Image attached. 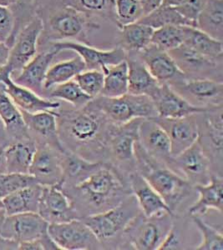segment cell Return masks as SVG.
<instances>
[{
	"label": "cell",
	"mask_w": 223,
	"mask_h": 250,
	"mask_svg": "<svg viewBox=\"0 0 223 250\" xmlns=\"http://www.w3.org/2000/svg\"><path fill=\"white\" fill-rule=\"evenodd\" d=\"M58 134L65 150L90 162H108L112 123L88 104L74 108L61 102L57 110Z\"/></svg>",
	"instance_id": "obj_1"
},
{
	"label": "cell",
	"mask_w": 223,
	"mask_h": 250,
	"mask_svg": "<svg viewBox=\"0 0 223 250\" xmlns=\"http://www.w3.org/2000/svg\"><path fill=\"white\" fill-rule=\"evenodd\" d=\"M60 188L79 219L109 210L132 194L129 181L106 164L83 182Z\"/></svg>",
	"instance_id": "obj_2"
},
{
	"label": "cell",
	"mask_w": 223,
	"mask_h": 250,
	"mask_svg": "<svg viewBox=\"0 0 223 250\" xmlns=\"http://www.w3.org/2000/svg\"><path fill=\"white\" fill-rule=\"evenodd\" d=\"M136 171L157 192L173 214H186L196 201L198 193L194 186L149 155L136 141L134 146Z\"/></svg>",
	"instance_id": "obj_3"
},
{
	"label": "cell",
	"mask_w": 223,
	"mask_h": 250,
	"mask_svg": "<svg viewBox=\"0 0 223 250\" xmlns=\"http://www.w3.org/2000/svg\"><path fill=\"white\" fill-rule=\"evenodd\" d=\"M36 15L43 24L38 51L53 42L78 40L87 43L89 31L100 29L94 20L60 0H38Z\"/></svg>",
	"instance_id": "obj_4"
},
{
	"label": "cell",
	"mask_w": 223,
	"mask_h": 250,
	"mask_svg": "<svg viewBox=\"0 0 223 250\" xmlns=\"http://www.w3.org/2000/svg\"><path fill=\"white\" fill-rule=\"evenodd\" d=\"M140 213L137 201L131 194L109 210L80 219L96 236L103 250H124V232Z\"/></svg>",
	"instance_id": "obj_5"
},
{
	"label": "cell",
	"mask_w": 223,
	"mask_h": 250,
	"mask_svg": "<svg viewBox=\"0 0 223 250\" xmlns=\"http://www.w3.org/2000/svg\"><path fill=\"white\" fill-rule=\"evenodd\" d=\"M87 104L99 111L113 125H123L135 119L157 118L154 103L146 95L126 94L115 98L100 95Z\"/></svg>",
	"instance_id": "obj_6"
},
{
	"label": "cell",
	"mask_w": 223,
	"mask_h": 250,
	"mask_svg": "<svg viewBox=\"0 0 223 250\" xmlns=\"http://www.w3.org/2000/svg\"><path fill=\"white\" fill-rule=\"evenodd\" d=\"M173 221V213L146 217L140 212L124 232V250H159Z\"/></svg>",
	"instance_id": "obj_7"
},
{
	"label": "cell",
	"mask_w": 223,
	"mask_h": 250,
	"mask_svg": "<svg viewBox=\"0 0 223 250\" xmlns=\"http://www.w3.org/2000/svg\"><path fill=\"white\" fill-rule=\"evenodd\" d=\"M145 119H135L123 125H112L108 140V162L120 176L129 181L136 172L134 146L138 140V129Z\"/></svg>",
	"instance_id": "obj_8"
},
{
	"label": "cell",
	"mask_w": 223,
	"mask_h": 250,
	"mask_svg": "<svg viewBox=\"0 0 223 250\" xmlns=\"http://www.w3.org/2000/svg\"><path fill=\"white\" fill-rule=\"evenodd\" d=\"M223 106L198 114V143L206 154L214 176L223 177Z\"/></svg>",
	"instance_id": "obj_9"
},
{
	"label": "cell",
	"mask_w": 223,
	"mask_h": 250,
	"mask_svg": "<svg viewBox=\"0 0 223 250\" xmlns=\"http://www.w3.org/2000/svg\"><path fill=\"white\" fill-rule=\"evenodd\" d=\"M42 29V21L35 15L19 32L14 44L10 48L8 62L5 66L0 68V72L7 73L10 77H13L35 58L38 54V43Z\"/></svg>",
	"instance_id": "obj_10"
},
{
	"label": "cell",
	"mask_w": 223,
	"mask_h": 250,
	"mask_svg": "<svg viewBox=\"0 0 223 250\" xmlns=\"http://www.w3.org/2000/svg\"><path fill=\"white\" fill-rule=\"evenodd\" d=\"M48 234L60 250H102L91 229L80 219L49 224Z\"/></svg>",
	"instance_id": "obj_11"
},
{
	"label": "cell",
	"mask_w": 223,
	"mask_h": 250,
	"mask_svg": "<svg viewBox=\"0 0 223 250\" xmlns=\"http://www.w3.org/2000/svg\"><path fill=\"white\" fill-rule=\"evenodd\" d=\"M49 224L38 213L6 215L0 224V238L18 245L48 237Z\"/></svg>",
	"instance_id": "obj_12"
},
{
	"label": "cell",
	"mask_w": 223,
	"mask_h": 250,
	"mask_svg": "<svg viewBox=\"0 0 223 250\" xmlns=\"http://www.w3.org/2000/svg\"><path fill=\"white\" fill-rule=\"evenodd\" d=\"M166 166L193 186L206 185L214 176L211 164L198 141L182 153L172 157Z\"/></svg>",
	"instance_id": "obj_13"
},
{
	"label": "cell",
	"mask_w": 223,
	"mask_h": 250,
	"mask_svg": "<svg viewBox=\"0 0 223 250\" xmlns=\"http://www.w3.org/2000/svg\"><path fill=\"white\" fill-rule=\"evenodd\" d=\"M168 53L187 80L208 79L223 82V61L204 56L184 44Z\"/></svg>",
	"instance_id": "obj_14"
},
{
	"label": "cell",
	"mask_w": 223,
	"mask_h": 250,
	"mask_svg": "<svg viewBox=\"0 0 223 250\" xmlns=\"http://www.w3.org/2000/svg\"><path fill=\"white\" fill-rule=\"evenodd\" d=\"M170 87L195 107L209 109L223 106V82L221 81L186 79Z\"/></svg>",
	"instance_id": "obj_15"
},
{
	"label": "cell",
	"mask_w": 223,
	"mask_h": 250,
	"mask_svg": "<svg viewBox=\"0 0 223 250\" xmlns=\"http://www.w3.org/2000/svg\"><path fill=\"white\" fill-rule=\"evenodd\" d=\"M47 47L46 49L54 48L60 52L69 50L76 53L85 62L86 69L101 71L105 67L117 64L126 59V52L119 46L108 50H102L77 41H60L50 43Z\"/></svg>",
	"instance_id": "obj_16"
},
{
	"label": "cell",
	"mask_w": 223,
	"mask_h": 250,
	"mask_svg": "<svg viewBox=\"0 0 223 250\" xmlns=\"http://www.w3.org/2000/svg\"><path fill=\"white\" fill-rule=\"evenodd\" d=\"M138 54L149 72L160 84L173 86L186 80L168 52L151 44Z\"/></svg>",
	"instance_id": "obj_17"
},
{
	"label": "cell",
	"mask_w": 223,
	"mask_h": 250,
	"mask_svg": "<svg viewBox=\"0 0 223 250\" xmlns=\"http://www.w3.org/2000/svg\"><path fill=\"white\" fill-rule=\"evenodd\" d=\"M47 145H37V149L29 168V173L38 184L43 186L59 185L62 180L61 154Z\"/></svg>",
	"instance_id": "obj_18"
},
{
	"label": "cell",
	"mask_w": 223,
	"mask_h": 250,
	"mask_svg": "<svg viewBox=\"0 0 223 250\" xmlns=\"http://www.w3.org/2000/svg\"><path fill=\"white\" fill-rule=\"evenodd\" d=\"M38 213L49 225L79 219L68 197L58 185L43 186Z\"/></svg>",
	"instance_id": "obj_19"
},
{
	"label": "cell",
	"mask_w": 223,
	"mask_h": 250,
	"mask_svg": "<svg viewBox=\"0 0 223 250\" xmlns=\"http://www.w3.org/2000/svg\"><path fill=\"white\" fill-rule=\"evenodd\" d=\"M198 114L179 119H155L168 135L172 157L182 153L198 141Z\"/></svg>",
	"instance_id": "obj_20"
},
{
	"label": "cell",
	"mask_w": 223,
	"mask_h": 250,
	"mask_svg": "<svg viewBox=\"0 0 223 250\" xmlns=\"http://www.w3.org/2000/svg\"><path fill=\"white\" fill-rule=\"evenodd\" d=\"M60 53L59 50L54 48L38 51L35 58L28 62L19 74L10 78L15 83L29 88L44 98V83L46 74L51 66L53 60Z\"/></svg>",
	"instance_id": "obj_21"
},
{
	"label": "cell",
	"mask_w": 223,
	"mask_h": 250,
	"mask_svg": "<svg viewBox=\"0 0 223 250\" xmlns=\"http://www.w3.org/2000/svg\"><path fill=\"white\" fill-rule=\"evenodd\" d=\"M21 111L29 136L37 145H47L65 151L58 134L57 111L28 113Z\"/></svg>",
	"instance_id": "obj_22"
},
{
	"label": "cell",
	"mask_w": 223,
	"mask_h": 250,
	"mask_svg": "<svg viewBox=\"0 0 223 250\" xmlns=\"http://www.w3.org/2000/svg\"><path fill=\"white\" fill-rule=\"evenodd\" d=\"M138 142L149 155L164 165H167L172 157L168 135L155 119L141 121L138 129Z\"/></svg>",
	"instance_id": "obj_23"
},
{
	"label": "cell",
	"mask_w": 223,
	"mask_h": 250,
	"mask_svg": "<svg viewBox=\"0 0 223 250\" xmlns=\"http://www.w3.org/2000/svg\"><path fill=\"white\" fill-rule=\"evenodd\" d=\"M0 81L5 85V91L20 110L28 113H38L42 111H56L61 105L58 100H49L38 95L29 88L15 83L10 75L0 72Z\"/></svg>",
	"instance_id": "obj_24"
},
{
	"label": "cell",
	"mask_w": 223,
	"mask_h": 250,
	"mask_svg": "<svg viewBox=\"0 0 223 250\" xmlns=\"http://www.w3.org/2000/svg\"><path fill=\"white\" fill-rule=\"evenodd\" d=\"M151 99L158 118L162 119H179L207 110L192 105L168 84H160Z\"/></svg>",
	"instance_id": "obj_25"
},
{
	"label": "cell",
	"mask_w": 223,
	"mask_h": 250,
	"mask_svg": "<svg viewBox=\"0 0 223 250\" xmlns=\"http://www.w3.org/2000/svg\"><path fill=\"white\" fill-rule=\"evenodd\" d=\"M197 199L186 212L189 216L203 217L209 210L223 214V177L212 176L206 185H195Z\"/></svg>",
	"instance_id": "obj_26"
},
{
	"label": "cell",
	"mask_w": 223,
	"mask_h": 250,
	"mask_svg": "<svg viewBox=\"0 0 223 250\" xmlns=\"http://www.w3.org/2000/svg\"><path fill=\"white\" fill-rule=\"evenodd\" d=\"M128 66V94L152 98L160 83L155 80L136 52L126 53Z\"/></svg>",
	"instance_id": "obj_27"
},
{
	"label": "cell",
	"mask_w": 223,
	"mask_h": 250,
	"mask_svg": "<svg viewBox=\"0 0 223 250\" xmlns=\"http://www.w3.org/2000/svg\"><path fill=\"white\" fill-rule=\"evenodd\" d=\"M129 184L140 212L145 216H153L162 212L172 213L162 198L137 171L130 176Z\"/></svg>",
	"instance_id": "obj_28"
},
{
	"label": "cell",
	"mask_w": 223,
	"mask_h": 250,
	"mask_svg": "<svg viewBox=\"0 0 223 250\" xmlns=\"http://www.w3.org/2000/svg\"><path fill=\"white\" fill-rule=\"evenodd\" d=\"M36 149L37 144L31 137L6 145L5 173H29Z\"/></svg>",
	"instance_id": "obj_29"
},
{
	"label": "cell",
	"mask_w": 223,
	"mask_h": 250,
	"mask_svg": "<svg viewBox=\"0 0 223 250\" xmlns=\"http://www.w3.org/2000/svg\"><path fill=\"white\" fill-rule=\"evenodd\" d=\"M105 164L90 162L69 151L61 154L62 180L59 187H69L85 181Z\"/></svg>",
	"instance_id": "obj_30"
},
{
	"label": "cell",
	"mask_w": 223,
	"mask_h": 250,
	"mask_svg": "<svg viewBox=\"0 0 223 250\" xmlns=\"http://www.w3.org/2000/svg\"><path fill=\"white\" fill-rule=\"evenodd\" d=\"M0 119L2 120L9 143L29 138L21 111L5 91V85L0 81Z\"/></svg>",
	"instance_id": "obj_31"
},
{
	"label": "cell",
	"mask_w": 223,
	"mask_h": 250,
	"mask_svg": "<svg viewBox=\"0 0 223 250\" xmlns=\"http://www.w3.org/2000/svg\"><path fill=\"white\" fill-rule=\"evenodd\" d=\"M192 224L187 214H173L172 227L159 250H195L198 246L194 240L197 232L193 231Z\"/></svg>",
	"instance_id": "obj_32"
},
{
	"label": "cell",
	"mask_w": 223,
	"mask_h": 250,
	"mask_svg": "<svg viewBox=\"0 0 223 250\" xmlns=\"http://www.w3.org/2000/svg\"><path fill=\"white\" fill-rule=\"evenodd\" d=\"M43 185L35 184L12 193L2 199L6 215L38 213Z\"/></svg>",
	"instance_id": "obj_33"
},
{
	"label": "cell",
	"mask_w": 223,
	"mask_h": 250,
	"mask_svg": "<svg viewBox=\"0 0 223 250\" xmlns=\"http://www.w3.org/2000/svg\"><path fill=\"white\" fill-rule=\"evenodd\" d=\"M184 45L212 60L223 61V41L216 40L198 28L183 26Z\"/></svg>",
	"instance_id": "obj_34"
},
{
	"label": "cell",
	"mask_w": 223,
	"mask_h": 250,
	"mask_svg": "<svg viewBox=\"0 0 223 250\" xmlns=\"http://www.w3.org/2000/svg\"><path fill=\"white\" fill-rule=\"evenodd\" d=\"M154 29L143 23H132L120 29L119 47L127 52H140L152 44Z\"/></svg>",
	"instance_id": "obj_35"
},
{
	"label": "cell",
	"mask_w": 223,
	"mask_h": 250,
	"mask_svg": "<svg viewBox=\"0 0 223 250\" xmlns=\"http://www.w3.org/2000/svg\"><path fill=\"white\" fill-rule=\"evenodd\" d=\"M85 70H86V64L79 55L53 64L49 67L46 74L44 83L45 94L53 87L74 80L78 74Z\"/></svg>",
	"instance_id": "obj_36"
},
{
	"label": "cell",
	"mask_w": 223,
	"mask_h": 250,
	"mask_svg": "<svg viewBox=\"0 0 223 250\" xmlns=\"http://www.w3.org/2000/svg\"><path fill=\"white\" fill-rule=\"evenodd\" d=\"M104 84L100 96L115 98L128 94V66L126 60L101 70Z\"/></svg>",
	"instance_id": "obj_37"
},
{
	"label": "cell",
	"mask_w": 223,
	"mask_h": 250,
	"mask_svg": "<svg viewBox=\"0 0 223 250\" xmlns=\"http://www.w3.org/2000/svg\"><path fill=\"white\" fill-rule=\"evenodd\" d=\"M197 28L216 40H223V0H208L197 22Z\"/></svg>",
	"instance_id": "obj_38"
},
{
	"label": "cell",
	"mask_w": 223,
	"mask_h": 250,
	"mask_svg": "<svg viewBox=\"0 0 223 250\" xmlns=\"http://www.w3.org/2000/svg\"><path fill=\"white\" fill-rule=\"evenodd\" d=\"M45 98L66 103L74 108H82L92 100L84 93L74 80L53 87L45 92Z\"/></svg>",
	"instance_id": "obj_39"
},
{
	"label": "cell",
	"mask_w": 223,
	"mask_h": 250,
	"mask_svg": "<svg viewBox=\"0 0 223 250\" xmlns=\"http://www.w3.org/2000/svg\"><path fill=\"white\" fill-rule=\"evenodd\" d=\"M64 4L83 13L93 20L102 18L115 23L114 1L115 0H60Z\"/></svg>",
	"instance_id": "obj_40"
},
{
	"label": "cell",
	"mask_w": 223,
	"mask_h": 250,
	"mask_svg": "<svg viewBox=\"0 0 223 250\" xmlns=\"http://www.w3.org/2000/svg\"><path fill=\"white\" fill-rule=\"evenodd\" d=\"M139 23L157 29L165 26H190L195 27L186 20L173 6L161 5L149 15H145ZM196 28V27H195Z\"/></svg>",
	"instance_id": "obj_41"
},
{
	"label": "cell",
	"mask_w": 223,
	"mask_h": 250,
	"mask_svg": "<svg viewBox=\"0 0 223 250\" xmlns=\"http://www.w3.org/2000/svg\"><path fill=\"white\" fill-rule=\"evenodd\" d=\"M191 217V216H190ZM200 233L201 241L196 250H223V229L204 221L202 217H191Z\"/></svg>",
	"instance_id": "obj_42"
},
{
	"label": "cell",
	"mask_w": 223,
	"mask_h": 250,
	"mask_svg": "<svg viewBox=\"0 0 223 250\" xmlns=\"http://www.w3.org/2000/svg\"><path fill=\"white\" fill-rule=\"evenodd\" d=\"M183 26H165L155 29L152 44L164 51H172L183 44Z\"/></svg>",
	"instance_id": "obj_43"
},
{
	"label": "cell",
	"mask_w": 223,
	"mask_h": 250,
	"mask_svg": "<svg viewBox=\"0 0 223 250\" xmlns=\"http://www.w3.org/2000/svg\"><path fill=\"white\" fill-rule=\"evenodd\" d=\"M114 15L115 25L120 29L140 21L144 17V13L139 0H115Z\"/></svg>",
	"instance_id": "obj_44"
},
{
	"label": "cell",
	"mask_w": 223,
	"mask_h": 250,
	"mask_svg": "<svg viewBox=\"0 0 223 250\" xmlns=\"http://www.w3.org/2000/svg\"><path fill=\"white\" fill-rule=\"evenodd\" d=\"M37 4L38 0H18L16 4L10 8L15 15V26L11 39L7 43L9 48L14 44L19 32L36 15Z\"/></svg>",
	"instance_id": "obj_45"
},
{
	"label": "cell",
	"mask_w": 223,
	"mask_h": 250,
	"mask_svg": "<svg viewBox=\"0 0 223 250\" xmlns=\"http://www.w3.org/2000/svg\"><path fill=\"white\" fill-rule=\"evenodd\" d=\"M35 184L37 181L29 173H0V199Z\"/></svg>",
	"instance_id": "obj_46"
},
{
	"label": "cell",
	"mask_w": 223,
	"mask_h": 250,
	"mask_svg": "<svg viewBox=\"0 0 223 250\" xmlns=\"http://www.w3.org/2000/svg\"><path fill=\"white\" fill-rule=\"evenodd\" d=\"M85 94L91 99L100 96L103 88V72L96 69H86L74 79Z\"/></svg>",
	"instance_id": "obj_47"
},
{
	"label": "cell",
	"mask_w": 223,
	"mask_h": 250,
	"mask_svg": "<svg viewBox=\"0 0 223 250\" xmlns=\"http://www.w3.org/2000/svg\"><path fill=\"white\" fill-rule=\"evenodd\" d=\"M208 0H183L179 5L176 6L180 15L190 21L197 28V22L204 7Z\"/></svg>",
	"instance_id": "obj_48"
},
{
	"label": "cell",
	"mask_w": 223,
	"mask_h": 250,
	"mask_svg": "<svg viewBox=\"0 0 223 250\" xmlns=\"http://www.w3.org/2000/svg\"><path fill=\"white\" fill-rule=\"evenodd\" d=\"M15 20L10 8L0 6V40L9 43L15 29Z\"/></svg>",
	"instance_id": "obj_49"
},
{
	"label": "cell",
	"mask_w": 223,
	"mask_h": 250,
	"mask_svg": "<svg viewBox=\"0 0 223 250\" xmlns=\"http://www.w3.org/2000/svg\"><path fill=\"white\" fill-rule=\"evenodd\" d=\"M139 3L141 6L145 16L162 5L163 0H139Z\"/></svg>",
	"instance_id": "obj_50"
},
{
	"label": "cell",
	"mask_w": 223,
	"mask_h": 250,
	"mask_svg": "<svg viewBox=\"0 0 223 250\" xmlns=\"http://www.w3.org/2000/svg\"><path fill=\"white\" fill-rule=\"evenodd\" d=\"M10 48L6 44L5 42H0V68L5 66L9 59Z\"/></svg>",
	"instance_id": "obj_51"
},
{
	"label": "cell",
	"mask_w": 223,
	"mask_h": 250,
	"mask_svg": "<svg viewBox=\"0 0 223 250\" xmlns=\"http://www.w3.org/2000/svg\"><path fill=\"white\" fill-rule=\"evenodd\" d=\"M9 137H8V134L6 133L4 125H3L2 120L0 119V145L6 146V145H9Z\"/></svg>",
	"instance_id": "obj_52"
},
{
	"label": "cell",
	"mask_w": 223,
	"mask_h": 250,
	"mask_svg": "<svg viewBox=\"0 0 223 250\" xmlns=\"http://www.w3.org/2000/svg\"><path fill=\"white\" fill-rule=\"evenodd\" d=\"M4 145H0V173H5V157H4Z\"/></svg>",
	"instance_id": "obj_53"
},
{
	"label": "cell",
	"mask_w": 223,
	"mask_h": 250,
	"mask_svg": "<svg viewBox=\"0 0 223 250\" xmlns=\"http://www.w3.org/2000/svg\"><path fill=\"white\" fill-rule=\"evenodd\" d=\"M18 0H0V6L11 8L12 6L15 5L17 3Z\"/></svg>",
	"instance_id": "obj_54"
},
{
	"label": "cell",
	"mask_w": 223,
	"mask_h": 250,
	"mask_svg": "<svg viewBox=\"0 0 223 250\" xmlns=\"http://www.w3.org/2000/svg\"><path fill=\"white\" fill-rule=\"evenodd\" d=\"M182 1H183V0H163L162 5L173 6V7H176V6L179 5Z\"/></svg>",
	"instance_id": "obj_55"
},
{
	"label": "cell",
	"mask_w": 223,
	"mask_h": 250,
	"mask_svg": "<svg viewBox=\"0 0 223 250\" xmlns=\"http://www.w3.org/2000/svg\"><path fill=\"white\" fill-rule=\"evenodd\" d=\"M0 42H2V41H1V40H0Z\"/></svg>",
	"instance_id": "obj_56"
}]
</instances>
